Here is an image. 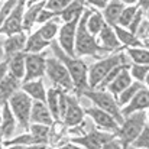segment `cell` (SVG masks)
<instances>
[{
	"label": "cell",
	"mask_w": 149,
	"mask_h": 149,
	"mask_svg": "<svg viewBox=\"0 0 149 149\" xmlns=\"http://www.w3.org/2000/svg\"><path fill=\"white\" fill-rule=\"evenodd\" d=\"M101 149H126V148H125L123 143L114 136L113 139H110L109 142H106V143L101 146Z\"/></svg>",
	"instance_id": "7bdbcfd3"
},
{
	"label": "cell",
	"mask_w": 149,
	"mask_h": 149,
	"mask_svg": "<svg viewBox=\"0 0 149 149\" xmlns=\"http://www.w3.org/2000/svg\"><path fill=\"white\" fill-rule=\"evenodd\" d=\"M126 55L132 59V64L149 65V49L145 47L126 48Z\"/></svg>",
	"instance_id": "4dcf8cb0"
},
{
	"label": "cell",
	"mask_w": 149,
	"mask_h": 149,
	"mask_svg": "<svg viewBox=\"0 0 149 149\" xmlns=\"http://www.w3.org/2000/svg\"><path fill=\"white\" fill-rule=\"evenodd\" d=\"M54 19H59V13L52 12V10H48V9H45V7H44V9L41 10L39 16H38L36 23L44 25V23H47V22H49V20H54Z\"/></svg>",
	"instance_id": "b9f144b4"
},
{
	"label": "cell",
	"mask_w": 149,
	"mask_h": 149,
	"mask_svg": "<svg viewBox=\"0 0 149 149\" xmlns=\"http://www.w3.org/2000/svg\"><path fill=\"white\" fill-rule=\"evenodd\" d=\"M0 122H1V110H0Z\"/></svg>",
	"instance_id": "680465c9"
},
{
	"label": "cell",
	"mask_w": 149,
	"mask_h": 149,
	"mask_svg": "<svg viewBox=\"0 0 149 149\" xmlns=\"http://www.w3.org/2000/svg\"><path fill=\"white\" fill-rule=\"evenodd\" d=\"M133 148H138V149H149V126L146 123V126L143 127V130L141 132V135L132 142Z\"/></svg>",
	"instance_id": "74e56055"
},
{
	"label": "cell",
	"mask_w": 149,
	"mask_h": 149,
	"mask_svg": "<svg viewBox=\"0 0 149 149\" xmlns=\"http://www.w3.org/2000/svg\"><path fill=\"white\" fill-rule=\"evenodd\" d=\"M123 9H125V4L120 0H110V1H107L106 6H104V9H103V12H101L106 23L110 25V26L116 25L117 23V19H119V16H120V13H122Z\"/></svg>",
	"instance_id": "d4e9b609"
},
{
	"label": "cell",
	"mask_w": 149,
	"mask_h": 149,
	"mask_svg": "<svg viewBox=\"0 0 149 149\" xmlns=\"http://www.w3.org/2000/svg\"><path fill=\"white\" fill-rule=\"evenodd\" d=\"M19 0H4L3 6L0 7V26L3 25V22L6 20V17L12 13V10L16 7Z\"/></svg>",
	"instance_id": "ab89813d"
},
{
	"label": "cell",
	"mask_w": 149,
	"mask_h": 149,
	"mask_svg": "<svg viewBox=\"0 0 149 149\" xmlns=\"http://www.w3.org/2000/svg\"><path fill=\"white\" fill-rule=\"evenodd\" d=\"M91 9H86L84 13L80 17L78 26H77V33H75V44H74V51H75V56H93L96 59L104 58L103 55H110L107 51L104 49L99 44L97 38L93 36L86 26L87 17L90 15Z\"/></svg>",
	"instance_id": "7a4b0ae2"
},
{
	"label": "cell",
	"mask_w": 149,
	"mask_h": 149,
	"mask_svg": "<svg viewBox=\"0 0 149 149\" xmlns=\"http://www.w3.org/2000/svg\"><path fill=\"white\" fill-rule=\"evenodd\" d=\"M129 74L133 81L145 83V78L149 74V65H141V64H130L129 65Z\"/></svg>",
	"instance_id": "d590c367"
},
{
	"label": "cell",
	"mask_w": 149,
	"mask_h": 149,
	"mask_svg": "<svg viewBox=\"0 0 149 149\" xmlns=\"http://www.w3.org/2000/svg\"><path fill=\"white\" fill-rule=\"evenodd\" d=\"M125 6H135V4H138V0H120Z\"/></svg>",
	"instance_id": "681fc988"
},
{
	"label": "cell",
	"mask_w": 149,
	"mask_h": 149,
	"mask_svg": "<svg viewBox=\"0 0 149 149\" xmlns=\"http://www.w3.org/2000/svg\"><path fill=\"white\" fill-rule=\"evenodd\" d=\"M26 39L28 35L25 32H19L10 36H6V39L3 41V54H4V59L13 56L15 54L23 52L25 45H26Z\"/></svg>",
	"instance_id": "9a60e30c"
},
{
	"label": "cell",
	"mask_w": 149,
	"mask_h": 149,
	"mask_svg": "<svg viewBox=\"0 0 149 149\" xmlns=\"http://www.w3.org/2000/svg\"><path fill=\"white\" fill-rule=\"evenodd\" d=\"M138 9H139L138 4H135V6H125V9L122 10V13H120V16H119L116 25L120 26V28H126V29H127V26H129L130 22L133 20V17H135Z\"/></svg>",
	"instance_id": "836d02e7"
},
{
	"label": "cell",
	"mask_w": 149,
	"mask_h": 149,
	"mask_svg": "<svg viewBox=\"0 0 149 149\" xmlns=\"http://www.w3.org/2000/svg\"><path fill=\"white\" fill-rule=\"evenodd\" d=\"M84 97L90 100L91 103H94L96 107H99L101 110H104L106 113H109L110 116H113L116 119V122L119 125L123 123V116H122V109L117 104L116 99L107 91V90H86L83 91Z\"/></svg>",
	"instance_id": "5b68a950"
},
{
	"label": "cell",
	"mask_w": 149,
	"mask_h": 149,
	"mask_svg": "<svg viewBox=\"0 0 149 149\" xmlns=\"http://www.w3.org/2000/svg\"><path fill=\"white\" fill-rule=\"evenodd\" d=\"M107 1H110V0H106V3H107Z\"/></svg>",
	"instance_id": "91938a15"
},
{
	"label": "cell",
	"mask_w": 149,
	"mask_h": 149,
	"mask_svg": "<svg viewBox=\"0 0 149 149\" xmlns=\"http://www.w3.org/2000/svg\"><path fill=\"white\" fill-rule=\"evenodd\" d=\"M86 9L87 7H86L84 0H72L62 12H59V19L62 22H70V20L81 16Z\"/></svg>",
	"instance_id": "83f0119b"
},
{
	"label": "cell",
	"mask_w": 149,
	"mask_h": 149,
	"mask_svg": "<svg viewBox=\"0 0 149 149\" xmlns=\"http://www.w3.org/2000/svg\"><path fill=\"white\" fill-rule=\"evenodd\" d=\"M149 109V90L143 86L125 107H122V116L123 119L129 114L139 113V111H148Z\"/></svg>",
	"instance_id": "5bb4252c"
},
{
	"label": "cell",
	"mask_w": 149,
	"mask_h": 149,
	"mask_svg": "<svg viewBox=\"0 0 149 149\" xmlns=\"http://www.w3.org/2000/svg\"><path fill=\"white\" fill-rule=\"evenodd\" d=\"M28 132L35 138V141H36L39 145H48V146H49L51 126H47V125H38V123H31Z\"/></svg>",
	"instance_id": "f546056e"
},
{
	"label": "cell",
	"mask_w": 149,
	"mask_h": 149,
	"mask_svg": "<svg viewBox=\"0 0 149 149\" xmlns=\"http://www.w3.org/2000/svg\"><path fill=\"white\" fill-rule=\"evenodd\" d=\"M143 84H145V87L149 90V74L146 75V78H145V83H143Z\"/></svg>",
	"instance_id": "f5cc1de1"
},
{
	"label": "cell",
	"mask_w": 149,
	"mask_h": 149,
	"mask_svg": "<svg viewBox=\"0 0 149 149\" xmlns=\"http://www.w3.org/2000/svg\"><path fill=\"white\" fill-rule=\"evenodd\" d=\"M1 122H0V127H1V132H3V136H4V141L13 138V133L17 127V122H16V117L13 116L10 107H9V103H6L4 106H1Z\"/></svg>",
	"instance_id": "ac0fdd59"
},
{
	"label": "cell",
	"mask_w": 149,
	"mask_h": 149,
	"mask_svg": "<svg viewBox=\"0 0 149 149\" xmlns=\"http://www.w3.org/2000/svg\"><path fill=\"white\" fill-rule=\"evenodd\" d=\"M9 74V67H7V61L3 59L0 61V81Z\"/></svg>",
	"instance_id": "f6af8a7d"
},
{
	"label": "cell",
	"mask_w": 149,
	"mask_h": 149,
	"mask_svg": "<svg viewBox=\"0 0 149 149\" xmlns=\"http://www.w3.org/2000/svg\"><path fill=\"white\" fill-rule=\"evenodd\" d=\"M56 149H83V148L78 146V145H75V143H72V142H67V143L59 145Z\"/></svg>",
	"instance_id": "7dc6e473"
},
{
	"label": "cell",
	"mask_w": 149,
	"mask_h": 149,
	"mask_svg": "<svg viewBox=\"0 0 149 149\" xmlns=\"http://www.w3.org/2000/svg\"><path fill=\"white\" fill-rule=\"evenodd\" d=\"M47 70V55L44 52L41 54H26V62H25V77L22 83L39 80L45 75Z\"/></svg>",
	"instance_id": "30bf717a"
},
{
	"label": "cell",
	"mask_w": 149,
	"mask_h": 149,
	"mask_svg": "<svg viewBox=\"0 0 149 149\" xmlns=\"http://www.w3.org/2000/svg\"><path fill=\"white\" fill-rule=\"evenodd\" d=\"M97 38H99L97 39L99 44L109 54H113V51L120 49V47H122L120 42H119V39H117V36H116V33H114L113 26H110L107 23L104 25V28L101 29V32L97 35Z\"/></svg>",
	"instance_id": "e0dca14e"
},
{
	"label": "cell",
	"mask_w": 149,
	"mask_h": 149,
	"mask_svg": "<svg viewBox=\"0 0 149 149\" xmlns=\"http://www.w3.org/2000/svg\"><path fill=\"white\" fill-rule=\"evenodd\" d=\"M12 145H23V146H28V145H39L35 138L26 132V133H22V135H17V136H13L7 141L3 142V146H12Z\"/></svg>",
	"instance_id": "e575fe53"
},
{
	"label": "cell",
	"mask_w": 149,
	"mask_h": 149,
	"mask_svg": "<svg viewBox=\"0 0 149 149\" xmlns=\"http://www.w3.org/2000/svg\"><path fill=\"white\" fill-rule=\"evenodd\" d=\"M130 65V64H129ZM133 83V80H132V77H130V74H129V67H126L117 77H116V80H113L110 84H109V87L106 88L114 99H117V96L125 90V88H127L130 84Z\"/></svg>",
	"instance_id": "7402d4cb"
},
{
	"label": "cell",
	"mask_w": 149,
	"mask_h": 149,
	"mask_svg": "<svg viewBox=\"0 0 149 149\" xmlns=\"http://www.w3.org/2000/svg\"><path fill=\"white\" fill-rule=\"evenodd\" d=\"M7 67H9V74H12L13 77H16L17 80H23L25 77V62H26V54L25 52H19L15 54L13 56L7 58Z\"/></svg>",
	"instance_id": "cb8c5ba5"
},
{
	"label": "cell",
	"mask_w": 149,
	"mask_h": 149,
	"mask_svg": "<svg viewBox=\"0 0 149 149\" xmlns=\"http://www.w3.org/2000/svg\"><path fill=\"white\" fill-rule=\"evenodd\" d=\"M80 17L81 16H78L70 22H64V25L59 26V31H58V41L56 42H58L59 48L65 54H68L70 56H75L74 44H75V33H77V26H78Z\"/></svg>",
	"instance_id": "9c48e42d"
},
{
	"label": "cell",
	"mask_w": 149,
	"mask_h": 149,
	"mask_svg": "<svg viewBox=\"0 0 149 149\" xmlns=\"http://www.w3.org/2000/svg\"><path fill=\"white\" fill-rule=\"evenodd\" d=\"M45 7V0H41V1H36V3H32V4H28V9H25L23 12V19H22V29L23 32H29L32 29V26L36 23L38 20V16L41 13V10Z\"/></svg>",
	"instance_id": "ffe728a7"
},
{
	"label": "cell",
	"mask_w": 149,
	"mask_h": 149,
	"mask_svg": "<svg viewBox=\"0 0 149 149\" xmlns=\"http://www.w3.org/2000/svg\"><path fill=\"white\" fill-rule=\"evenodd\" d=\"M47 149H56V148H52V146H48V148Z\"/></svg>",
	"instance_id": "6f0895ef"
},
{
	"label": "cell",
	"mask_w": 149,
	"mask_h": 149,
	"mask_svg": "<svg viewBox=\"0 0 149 149\" xmlns=\"http://www.w3.org/2000/svg\"><path fill=\"white\" fill-rule=\"evenodd\" d=\"M45 74L49 77L51 83L54 84V87L61 88L65 93L74 91V83L67 71V68L64 67V64L55 58L54 55L47 58V70Z\"/></svg>",
	"instance_id": "52a82bcc"
},
{
	"label": "cell",
	"mask_w": 149,
	"mask_h": 149,
	"mask_svg": "<svg viewBox=\"0 0 149 149\" xmlns=\"http://www.w3.org/2000/svg\"><path fill=\"white\" fill-rule=\"evenodd\" d=\"M36 1H41V0H29V1H26V4H32V3H36Z\"/></svg>",
	"instance_id": "db71d44e"
},
{
	"label": "cell",
	"mask_w": 149,
	"mask_h": 149,
	"mask_svg": "<svg viewBox=\"0 0 149 149\" xmlns=\"http://www.w3.org/2000/svg\"><path fill=\"white\" fill-rule=\"evenodd\" d=\"M20 90L25 91L33 101H42V103H45V100H47V90H45V86H44L42 78L33 80V81H28V83H22Z\"/></svg>",
	"instance_id": "44dd1931"
},
{
	"label": "cell",
	"mask_w": 149,
	"mask_h": 149,
	"mask_svg": "<svg viewBox=\"0 0 149 149\" xmlns=\"http://www.w3.org/2000/svg\"><path fill=\"white\" fill-rule=\"evenodd\" d=\"M113 29H114V33L120 42L122 47L126 48H138V47H143V42L141 38H138V35L129 32L126 28H120L117 25H113Z\"/></svg>",
	"instance_id": "603a6c76"
},
{
	"label": "cell",
	"mask_w": 149,
	"mask_h": 149,
	"mask_svg": "<svg viewBox=\"0 0 149 149\" xmlns=\"http://www.w3.org/2000/svg\"><path fill=\"white\" fill-rule=\"evenodd\" d=\"M126 67H129V64H120V65H116L114 68H111L110 72L103 78V81L100 83L99 86H97V88H94V90H106V88L109 87V84H110L113 80H116V77H117Z\"/></svg>",
	"instance_id": "8d00e7d4"
},
{
	"label": "cell",
	"mask_w": 149,
	"mask_h": 149,
	"mask_svg": "<svg viewBox=\"0 0 149 149\" xmlns=\"http://www.w3.org/2000/svg\"><path fill=\"white\" fill-rule=\"evenodd\" d=\"M120 64H127V56L125 55L123 51L106 55L104 58H100L94 64H91L90 68H88V72H87L88 88L90 90L97 88V86L103 81V78L110 72V70L114 68L116 65H120Z\"/></svg>",
	"instance_id": "3957f363"
},
{
	"label": "cell",
	"mask_w": 149,
	"mask_h": 149,
	"mask_svg": "<svg viewBox=\"0 0 149 149\" xmlns=\"http://www.w3.org/2000/svg\"><path fill=\"white\" fill-rule=\"evenodd\" d=\"M84 3H88V4H91L94 9H104V6H106V0H84Z\"/></svg>",
	"instance_id": "bcb514c9"
},
{
	"label": "cell",
	"mask_w": 149,
	"mask_h": 149,
	"mask_svg": "<svg viewBox=\"0 0 149 149\" xmlns=\"http://www.w3.org/2000/svg\"><path fill=\"white\" fill-rule=\"evenodd\" d=\"M148 15H149V10H148Z\"/></svg>",
	"instance_id": "94428289"
},
{
	"label": "cell",
	"mask_w": 149,
	"mask_h": 149,
	"mask_svg": "<svg viewBox=\"0 0 149 149\" xmlns=\"http://www.w3.org/2000/svg\"><path fill=\"white\" fill-rule=\"evenodd\" d=\"M84 113L93 120L94 126L97 129H100V130H103V132L116 135V132L120 127V125L116 122V119L113 116H110L109 113H106L104 110H101V109L96 107V106L84 109Z\"/></svg>",
	"instance_id": "8fae6325"
},
{
	"label": "cell",
	"mask_w": 149,
	"mask_h": 149,
	"mask_svg": "<svg viewBox=\"0 0 149 149\" xmlns=\"http://www.w3.org/2000/svg\"><path fill=\"white\" fill-rule=\"evenodd\" d=\"M62 90L61 88H56V87H51L49 90H47V100H45V104L49 110L51 116L55 122L61 120L59 119V96H61Z\"/></svg>",
	"instance_id": "484cf974"
},
{
	"label": "cell",
	"mask_w": 149,
	"mask_h": 149,
	"mask_svg": "<svg viewBox=\"0 0 149 149\" xmlns=\"http://www.w3.org/2000/svg\"><path fill=\"white\" fill-rule=\"evenodd\" d=\"M55 120L52 119L49 110L45 103L42 101H33L32 109H31V123H38V125H47L51 126Z\"/></svg>",
	"instance_id": "d6986e66"
},
{
	"label": "cell",
	"mask_w": 149,
	"mask_h": 149,
	"mask_svg": "<svg viewBox=\"0 0 149 149\" xmlns=\"http://www.w3.org/2000/svg\"><path fill=\"white\" fill-rule=\"evenodd\" d=\"M84 116H86L84 109L80 106L78 99L75 96L67 94V109H65V113H64V117L61 122L67 127H72V126L80 125L84 120Z\"/></svg>",
	"instance_id": "4fadbf2b"
},
{
	"label": "cell",
	"mask_w": 149,
	"mask_h": 149,
	"mask_svg": "<svg viewBox=\"0 0 149 149\" xmlns=\"http://www.w3.org/2000/svg\"><path fill=\"white\" fill-rule=\"evenodd\" d=\"M146 123H148V126H149V109H148V111H146Z\"/></svg>",
	"instance_id": "11a10c76"
},
{
	"label": "cell",
	"mask_w": 149,
	"mask_h": 149,
	"mask_svg": "<svg viewBox=\"0 0 149 149\" xmlns=\"http://www.w3.org/2000/svg\"><path fill=\"white\" fill-rule=\"evenodd\" d=\"M142 23H143V10L138 9V12H136L133 20H132L130 25L127 26V31L132 32V33H135V35H138V31H139V28H141Z\"/></svg>",
	"instance_id": "60d3db41"
},
{
	"label": "cell",
	"mask_w": 149,
	"mask_h": 149,
	"mask_svg": "<svg viewBox=\"0 0 149 149\" xmlns=\"http://www.w3.org/2000/svg\"><path fill=\"white\" fill-rule=\"evenodd\" d=\"M138 7L141 10H149V0H138Z\"/></svg>",
	"instance_id": "c3c4849f"
},
{
	"label": "cell",
	"mask_w": 149,
	"mask_h": 149,
	"mask_svg": "<svg viewBox=\"0 0 149 149\" xmlns=\"http://www.w3.org/2000/svg\"><path fill=\"white\" fill-rule=\"evenodd\" d=\"M4 58V54H3V41L0 39V61H3Z\"/></svg>",
	"instance_id": "816d5d0a"
},
{
	"label": "cell",
	"mask_w": 149,
	"mask_h": 149,
	"mask_svg": "<svg viewBox=\"0 0 149 149\" xmlns=\"http://www.w3.org/2000/svg\"><path fill=\"white\" fill-rule=\"evenodd\" d=\"M25 9H26V0H19L16 7L12 10V13L6 17V20L0 26V35L10 36V35L23 32V29H22V19H23Z\"/></svg>",
	"instance_id": "7c38bea8"
},
{
	"label": "cell",
	"mask_w": 149,
	"mask_h": 149,
	"mask_svg": "<svg viewBox=\"0 0 149 149\" xmlns=\"http://www.w3.org/2000/svg\"><path fill=\"white\" fill-rule=\"evenodd\" d=\"M145 126H146V111L129 114L123 119V123L116 132V138L123 143L125 148H127L141 135Z\"/></svg>",
	"instance_id": "277c9868"
},
{
	"label": "cell",
	"mask_w": 149,
	"mask_h": 149,
	"mask_svg": "<svg viewBox=\"0 0 149 149\" xmlns=\"http://www.w3.org/2000/svg\"><path fill=\"white\" fill-rule=\"evenodd\" d=\"M72 0H45V9L52 10V12H62Z\"/></svg>",
	"instance_id": "f35d334b"
},
{
	"label": "cell",
	"mask_w": 149,
	"mask_h": 149,
	"mask_svg": "<svg viewBox=\"0 0 149 149\" xmlns=\"http://www.w3.org/2000/svg\"><path fill=\"white\" fill-rule=\"evenodd\" d=\"M143 86H145V84H142V83L133 81V83H132L127 88H125V90H123V91L117 96V99H116L117 104L120 106V109H122V107H125V106H126L130 100L133 99V96H135V94H136V93H138V91L143 87Z\"/></svg>",
	"instance_id": "1f68e13d"
},
{
	"label": "cell",
	"mask_w": 149,
	"mask_h": 149,
	"mask_svg": "<svg viewBox=\"0 0 149 149\" xmlns=\"http://www.w3.org/2000/svg\"><path fill=\"white\" fill-rule=\"evenodd\" d=\"M116 135L113 133H107L97 129L96 126H93L86 135L80 136V138H70L68 142H72L83 149H101V146L109 142L110 139H113Z\"/></svg>",
	"instance_id": "ba28073f"
},
{
	"label": "cell",
	"mask_w": 149,
	"mask_h": 149,
	"mask_svg": "<svg viewBox=\"0 0 149 149\" xmlns=\"http://www.w3.org/2000/svg\"><path fill=\"white\" fill-rule=\"evenodd\" d=\"M104 25H106V20H104L101 12H99L97 9H91V12H90V15L87 17V22H86L87 31L93 36L97 38V35L101 32V29L104 28Z\"/></svg>",
	"instance_id": "f1b7e54d"
},
{
	"label": "cell",
	"mask_w": 149,
	"mask_h": 149,
	"mask_svg": "<svg viewBox=\"0 0 149 149\" xmlns=\"http://www.w3.org/2000/svg\"><path fill=\"white\" fill-rule=\"evenodd\" d=\"M48 145H12V146H4V149H47Z\"/></svg>",
	"instance_id": "ee69618b"
},
{
	"label": "cell",
	"mask_w": 149,
	"mask_h": 149,
	"mask_svg": "<svg viewBox=\"0 0 149 149\" xmlns=\"http://www.w3.org/2000/svg\"><path fill=\"white\" fill-rule=\"evenodd\" d=\"M26 1H29V0H26Z\"/></svg>",
	"instance_id": "6125c7cd"
},
{
	"label": "cell",
	"mask_w": 149,
	"mask_h": 149,
	"mask_svg": "<svg viewBox=\"0 0 149 149\" xmlns=\"http://www.w3.org/2000/svg\"><path fill=\"white\" fill-rule=\"evenodd\" d=\"M49 45H51V42L45 41V39L39 35V32L36 31V32H33L32 35L28 36L23 52H25V54H41V52H44V49H45L47 47H49Z\"/></svg>",
	"instance_id": "4316f807"
},
{
	"label": "cell",
	"mask_w": 149,
	"mask_h": 149,
	"mask_svg": "<svg viewBox=\"0 0 149 149\" xmlns=\"http://www.w3.org/2000/svg\"><path fill=\"white\" fill-rule=\"evenodd\" d=\"M126 149H138V148H133V146H127Z\"/></svg>",
	"instance_id": "9f6ffc18"
},
{
	"label": "cell",
	"mask_w": 149,
	"mask_h": 149,
	"mask_svg": "<svg viewBox=\"0 0 149 149\" xmlns=\"http://www.w3.org/2000/svg\"><path fill=\"white\" fill-rule=\"evenodd\" d=\"M3 142H4V136H3V132H1V127H0V149H4Z\"/></svg>",
	"instance_id": "f907efd6"
},
{
	"label": "cell",
	"mask_w": 149,
	"mask_h": 149,
	"mask_svg": "<svg viewBox=\"0 0 149 149\" xmlns=\"http://www.w3.org/2000/svg\"><path fill=\"white\" fill-rule=\"evenodd\" d=\"M56 20H58V19L49 20V22H47V23L41 25V28L38 29L39 35H41V36L45 39V41H48V42H52V41L55 39V36L58 35L59 25L56 23Z\"/></svg>",
	"instance_id": "d6a6232c"
},
{
	"label": "cell",
	"mask_w": 149,
	"mask_h": 149,
	"mask_svg": "<svg viewBox=\"0 0 149 149\" xmlns=\"http://www.w3.org/2000/svg\"><path fill=\"white\" fill-rule=\"evenodd\" d=\"M32 103L33 100L31 99L25 91L19 90L16 91L10 100H9V107L13 113V116L16 117L17 126H20L22 129L28 130L29 125H31V109H32Z\"/></svg>",
	"instance_id": "8992f818"
},
{
	"label": "cell",
	"mask_w": 149,
	"mask_h": 149,
	"mask_svg": "<svg viewBox=\"0 0 149 149\" xmlns=\"http://www.w3.org/2000/svg\"><path fill=\"white\" fill-rule=\"evenodd\" d=\"M52 48L54 52V56L58 58L64 67L67 68L72 83H74V90L77 91V96H81L83 91L88 90V81H87V72H88V68H87V64L80 58V56H70L68 54H65L64 51L59 48L58 42L52 41L49 45Z\"/></svg>",
	"instance_id": "6da1fadb"
},
{
	"label": "cell",
	"mask_w": 149,
	"mask_h": 149,
	"mask_svg": "<svg viewBox=\"0 0 149 149\" xmlns=\"http://www.w3.org/2000/svg\"><path fill=\"white\" fill-rule=\"evenodd\" d=\"M22 87V81L13 77L12 74H7L1 81H0V107L9 103L10 97L19 91Z\"/></svg>",
	"instance_id": "2e32d148"
}]
</instances>
